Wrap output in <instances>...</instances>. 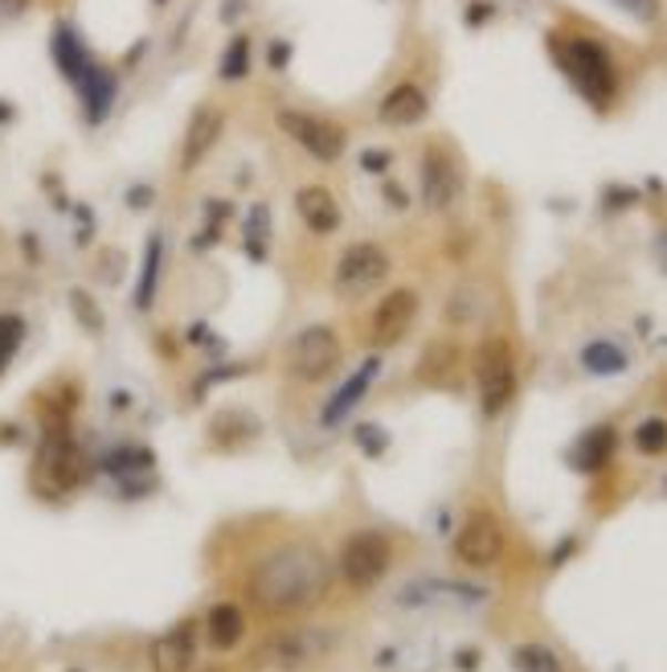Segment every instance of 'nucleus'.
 <instances>
[{"mask_svg": "<svg viewBox=\"0 0 667 672\" xmlns=\"http://www.w3.org/2000/svg\"><path fill=\"white\" fill-rule=\"evenodd\" d=\"M475 299H480L475 287H459V292L451 296V304H447V316H451L454 324L475 320V316H480V304H475Z\"/></svg>", "mask_w": 667, "mask_h": 672, "instance_id": "nucleus-29", "label": "nucleus"}, {"mask_svg": "<svg viewBox=\"0 0 667 672\" xmlns=\"http://www.w3.org/2000/svg\"><path fill=\"white\" fill-rule=\"evenodd\" d=\"M414 316H418V292L414 287H398V292H389V296L373 308V320H369V336H373L377 349L398 345L401 336L410 333Z\"/></svg>", "mask_w": 667, "mask_h": 672, "instance_id": "nucleus-11", "label": "nucleus"}, {"mask_svg": "<svg viewBox=\"0 0 667 672\" xmlns=\"http://www.w3.org/2000/svg\"><path fill=\"white\" fill-rule=\"evenodd\" d=\"M82 485V456L62 422L41 435L38 459H33V492L45 500H62Z\"/></svg>", "mask_w": 667, "mask_h": 672, "instance_id": "nucleus-3", "label": "nucleus"}, {"mask_svg": "<svg viewBox=\"0 0 667 672\" xmlns=\"http://www.w3.org/2000/svg\"><path fill=\"white\" fill-rule=\"evenodd\" d=\"M287 58H291V45H287V41H275V45H270V67L283 70L287 67Z\"/></svg>", "mask_w": 667, "mask_h": 672, "instance_id": "nucleus-35", "label": "nucleus"}, {"mask_svg": "<svg viewBox=\"0 0 667 672\" xmlns=\"http://www.w3.org/2000/svg\"><path fill=\"white\" fill-rule=\"evenodd\" d=\"M361 164H365V169H369V173H386V169H389V152H365V156H361Z\"/></svg>", "mask_w": 667, "mask_h": 672, "instance_id": "nucleus-34", "label": "nucleus"}, {"mask_svg": "<svg viewBox=\"0 0 667 672\" xmlns=\"http://www.w3.org/2000/svg\"><path fill=\"white\" fill-rule=\"evenodd\" d=\"M197 660V635H193V623H181L173 632H164L156 644H152V672H188Z\"/></svg>", "mask_w": 667, "mask_h": 672, "instance_id": "nucleus-15", "label": "nucleus"}, {"mask_svg": "<svg viewBox=\"0 0 667 672\" xmlns=\"http://www.w3.org/2000/svg\"><path fill=\"white\" fill-rule=\"evenodd\" d=\"M614 4H623L630 17H639V21H655L659 17V0H614Z\"/></svg>", "mask_w": 667, "mask_h": 672, "instance_id": "nucleus-31", "label": "nucleus"}, {"mask_svg": "<svg viewBox=\"0 0 667 672\" xmlns=\"http://www.w3.org/2000/svg\"><path fill=\"white\" fill-rule=\"evenodd\" d=\"M29 4H33V0H0V26L21 21V17L29 13Z\"/></svg>", "mask_w": 667, "mask_h": 672, "instance_id": "nucleus-32", "label": "nucleus"}, {"mask_svg": "<svg viewBox=\"0 0 667 672\" xmlns=\"http://www.w3.org/2000/svg\"><path fill=\"white\" fill-rule=\"evenodd\" d=\"M332 640L336 635L328 632V628H291V632H279L270 640L267 660L283 672H299L307 669V664L328 656V652H332Z\"/></svg>", "mask_w": 667, "mask_h": 672, "instance_id": "nucleus-10", "label": "nucleus"}, {"mask_svg": "<svg viewBox=\"0 0 667 672\" xmlns=\"http://www.w3.org/2000/svg\"><path fill=\"white\" fill-rule=\"evenodd\" d=\"M79 86H82V103L91 108L86 115L99 123L111 111V99H115V74H111V70L91 67V70H86V79H82Z\"/></svg>", "mask_w": 667, "mask_h": 672, "instance_id": "nucleus-20", "label": "nucleus"}, {"mask_svg": "<svg viewBox=\"0 0 667 672\" xmlns=\"http://www.w3.org/2000/svg\"><path fill=\"white\" fill-rule=\"evenodd\" d=\"M161 263H164V238L152 234L144 251V271H140V287H135V308L147 312L152 299H156V287H161Z\"/></svg>", "mask_w": 667, "mask_h": 672, "instance_id": "nucleus-21", "label": "nucleus"}, {"mask_svg": "<svg viewBox=\"0 0 667 672\" xmlns=\"http://www.w3.org/2000/svg\"><path fill=\"white\" fill-rule=\"evenodd\" d=\"M500 553H504V525H500V517L488 509L468 512V521L459 525V533H454V558L471 566V570H488V566L500 562Z\"/></svg>", "mask_w": 667, "mask_h": 672, "instance_id": "nucleus-9", "label": "nucleus"}, {"mask_svg": "<svg viewBox=\"0 0 667 672\" xmlns=\"http://www.w3.org/2000/svg\"><path fill=\"white\" fill-rule=\"evenodd\" d=\"M267 234H270V214H267V205H254L250 210V222H246V238L254 243V251L263 255V243H267ZM246 243V246H250Z\"/></svg>", "mask_w": 667, "mask_h": 672, "instance_id": "nucleus-30", "label": "nucleus"}, {"mask_svg": "<svg viewBox=\"0 0 667 672\" xmlns=\"http://www.w3.org/2000/svg\"><path fill=\"white\" fill-rule=\"evenodd\" d=\"M635 447H639L643 456H659L667 451V422L664 418H647L635 427Z\"/></svg>", "mask_w": 667, "mask_h": 672, "instance_id": "nucleus-27", "label": "nucleus"}, {"mask_svg": "<svg viewBox=\"0 0 667 672\" xmlns=\"http://www.w3.org/2000/svg\"><path fill=\"white\" fill-rule=\"evenodd\" d=\"M295 210H299V217H304V226L311 234H336V226H340V205H336V197L324 185L299 189L295 193Z\"/></svg>", "mask_w": 667, "mask_h": 672, "instance_id": "nucleus-16", "label": "nucleus"}, {"mask_svg": "<svg viewBox=\"0 0 667 672\" xmlns=\"http://www.w3.org/2000/svg\"><path fill=\"white\" fill-rule=\"evenodd\" d=\"M475 386H480V406L488 418L504 415L512 406V398H516V362H512L507 340L492 336V340L480 345V353H475Z\"/></svg>", "mask_w": 667, "mask_h": 672, "instance_id": "nucleus-6", "label": "nucleus"}, {"mask_svg": "<svg viewBox=\"0 0 667 672\" xmlns=\"http://www.w3.org/2000/svg\"><path fill=\"white\" fill-rule=\"evenodd\" d=\"M250 74V38L238 33V38L229 41V50L222 54V79L226 82H242Z\"/></svg>", "mask_w": 667, "mask_h": 672, "instance_id": "nucleus-25", "label": "nucleus"}, {"mask_svg": "<svg viewBox=\"0 0 667 672\" xmlns=\"http://www.w3.org/2000/svg\"><path fill=\"white\" fill-rule=\"evenodd\" d=\"M389 279V255L377 243H352L336 258L332 292L340 299H365Z\"/></svg>", "mask_w": 667, "mask_h": 672, "instance_id": "nucleus-7", "label": "nucleus"}, {"mask_svg": "<svg viewBox=\"0 0 667 672\" xmlns=\"http://www.w3.org/2000/svg\"><path fill=\"white\" fill-rule=\"evenodd\" d=\"M275 128H279L287 140H295L307 156H316V161H324V164L340 161V152H345V128L332 120H324V115L279 108L275 111Z\"/></svg>", "mask_w": 667, "mask_h": 672, "instance_id": "nucleus-8", "label": "nucleus"}, {"mask_svg": "<svg viewBox=\"0 0 667 672\" xmlns=\"http://www.w3.org/2000/svg\"><path fill=\"white\" fill-rule=\"evenodd\" d=\"M21 340H25V320L13 316V312H0V374H4V365L17 357Z\"/></svg>", "mask_w": 667, "mask_h": 672, "instance_id": "nucleus-26", "label": "nucleus"}, {"mask_svg": "<svg viewBox=\"0 0 667 672\" xmlns=\"http://www.w3.org/2000/svg\"><path fill=\"white\" fill-rule=\"evenodd\" d=\"M393 566V541L381 533V529H357L352 538H345L340 546V558H336V570L340 579L352 587V591H369L389 574Z\"/></svg>", "mask_w": 667, "mask_h": 672, "instance_id": "nucleus-4", "label": "nucleus"}, {"mask_svg": "<svg viewBox=\"0 0 667 672\" xmlns=\"http://www.w3.org/2000/svg\"><path fill=\"white\" fill-rule=\"evenodd\" d=\"M614 447H618L614 427H594L589 435H582V444L574 447V468L577 471H602L606 464H610Z\"/></svg>", "mask_w": 667, "mask_h": 672, "instance_id": "nucleus-19", "label": "nucleus"}, {"mask_svg": "<svg viewBox=\"0 0 667 672\" xmlns=\"http://www.w3.org/2000/svg\"><path fill=\"white\" fill-rule=\"evenodd\" d=\"M512 664H516V672H565L557 652L545 644H521L512 652Z\"/></svg>", "mask_w": 667, "mask_h": 672, "instance_id": "nucleus-24", "label": "nucleus"}, {"mask_svg": "<svg viewBox=\"0 0 667 672\" xmlns=\"http://www.w3.org/2000/svg\"><path fill=\"white\" fill-rule=\"evenodd\" d=\"M459 197V169L442 149H427L422 156V202L427 210H447Z\"/></svg>", "mask_w": 667, "mask_h": 672, "instance_id": "nucleus-12", "label": "nucleus"}, {"mask_svg": "<svg viewBox=\"0 0 667 672\" xmlns=\"http://www.w3.org/2000/svg\"><path fill=\"white\" fill-rule=\"evenodd\" d=\"M250 599L263 615H295L316 607L332 587V566L311 541H287L275 546L267 558H258L250 574Z\"/></svg>", "mask_w": 667, "mask_h": 672, "instance_id": "nucleus-1", "label": "nucleus"}, {"mask_svg": "<svg viewBox=\"0 0 667 672\" xmlns=\"http://www.w3.org/2000/svg\"><path fill=\"white\" fill-rule=\"evenodd\" d=\"M70 308H74V316H79V324L86 328V333H103V312L94 308V299L86 296L82 287L70 292Z\"/></svg>", "mask_w": 667, "mask_h": 672, "instance_id": "nucleus-28", "label": "nucleus"}, {"mask_svg": "<svg viewBox=\"0 0 667 672\" xmlns=\"http://www.w3.org/2000/svg\"><path fill=\"white\" fill-rule=\"evenodd\" d=\"M340 362H345V345L328 324H311L304 333H295V340L287 345V374L295 381H307V386L332 377Z\"/></svg>", "mask_w": 667, "mask_h": 672, "instance_id": "nucleus-5", "label": "nucleus"}, {"mask_svg": "<svg viewBox=\"0 0 667 672\" xmlns=\"http://www.w3.org/2000/svg\"><path fill=\"white\" fill-rule=\"evenodd\" d=\"M357 439H361V444H365V451H369V456H377V451H386V435H381V430H377V427H361V430H357Z\"/></svg>", "mask_w": 667, "mask_h": 672, "instance_id": "nucleus-33", "label": "nucleus"}, {"mask_svg": "<svg viewBox=\"0 0 667 672\" xmlns=\"http://www.w3.org/2000/svg\"><path fill=\"white\" fill-rule=\"evenodd\" d=\"M54 58L70 82H82L86 79V70H91V58H86V50H82L79 38H74L70 29H58L54 33Z\"/></svg>", "mask_w": 667, "mask_h": 672, "instance_id": "nucleus-22", "label": "nucleus"}, {"mask_svg": "<svg viewBox=\"0 0 667 672\" xmlns=\"http://www.w3.org/2000/svg\"><path fill=\"white\" fill-rule=\"evenodd\" d=\"M377 374H381V357H369V362H365L361 369H357V374L348 377L345 386L332 394V403L324 406V415H320L324 427H336V422H345L348 410H352V406H357L365 394H369V386H373Z\"/></svg>", "mask_w": 667, "mask_h": 672, "instance_id": "nucleus-17", "label": "nucleus"}, {"mask_svg": "<svg viewBox=\"0 0 667 672\" xmlns=\"http://www.w3.org/2000/svg\"><path fill=\"white\" fill-rule=\"evenodd\" d=\"M488 17H492V4H488V0H475V4H471V13H468V26H483Z\"/></svg>", "mask_w": 667, "mask_h": 672, "instance_id": "nucleus-36", "label": "nucleus"}, {"mask_svg": "<svg viewBox=\"0 0 667 672\" xmlns=\"http://www.w3.org/2000/svg\"><path fill=\"white\" fill-rule=\"evenodd\" d=\"M582 365H586L589 374L614 377L627 369V353L618 349V345H610V340H589L586 349H582Z\"/></svg>", "mask_w": 667, "mask_h": 672, "instance_id": "nucleus-23", "label": "nucleus"}, {"mask_svg": "<svg viewBox=\"0 0 667 672\" xmlns=\"http://www.w3.org/2000/svg\"><path fill=\"white\" fill-rule=\"evenodd\" d=\"M427 94H422V86H414V82H401V86H393V91L381 99V108H377V120L386 123V128H414V123L427 120Z\"/></svg>", "mask_w": 667, "mask_h": 672, "instance_id": "nucleus-14", "label": "nucleus"}, {"mask_svg": "<svg viewBox=\"0 0 667 672\" xmlns=\"http://www.w3.org/2000/svg\"><path fill=\"white\" fill-rule=\"evenodd\" d=\"M205 635H209V644H214L217 652L238 648L242 640H246V615H242V607H234V603L209 607V615H205Z\"/></svg>", "mask_w": 667, "mask_h": 672, "instance_id": "nucleus-18", "label": "nucleus"}, {"mask_svg": "<svg viewBox=\"0 0 667 672\" xmlns=\"http://www.w3.org/2000/svg\"><path fill=\"white\" fill-rule=\"evenodd\" d=\"M553 58L561 62V70L569 74L577 91L586 94L594 108H606L618 91V79H614V62L610 54L602 50L598 41L589 38H553Z\"/></svg>", "mask_w": 667, "mask_h": 672, "instance_id": "nucleus-2", "label": "nucleus"}, {"mask_svg": "<svg viewBox=\"0 0 667 672\" xmlns=\"http://www.w3.org/2000/svg\"><path fill=\"white\" fill-rule=\"evenodd\" d=\"M222 128H226V115L217 108L193 111V120H188L185 128V149H181V169H185V173H193V169L214 152V144L222 140Z\"/></svg>", "mask_w": 667, "mask_h": 672, "instance_id": "nucleus-13", "label": "nucleus"}]
</instances>
